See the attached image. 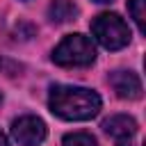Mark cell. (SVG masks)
I'll return each instance as SVG.
<instances>
[{
	"label": "cell",
	"mask_w": 146,
	"mask_h": 146,
	"mask_svg": "<svg viewBox=\"0 0 146 146\" xmlns=\"http://www.w3.org/2000/svg\"><path fill=\"white\" fill-rule=\"evenodd\" d=\"M50 112L66 119V121H87L98 114L100 110V96L94 89L84 87H68V84H55L50 89L48 98Z\"/></svg>",
	"instance_id": "6da1fadb"
},
{
	"label": "cell",
	"mask_w": 146,
	"mask_h": 146,
	"mask_svg": "<svg viewBox=\"0 0 146 146\" xmlns=\"http://www.w3.org/2000/svg\"><path fill=\"white\" fill-rule=\"evenodd\" d=\"M96 59V48L84 34L64 36L52 50V62L59 66H89Z\"/></svg>",
	"instance_id": "7a4b0ae2"
},
{
	"label": "cell",
	"mask_w": 146,
	"mask_h": 146,
	"mask_svg": "<svg viewBox=\"0 0 146 146\" xmlns=\"http://www.w3.org/2000/svg\"><path fill=\"white\" fill-rule=\"evenodd\" d=\"M91 34L107 50H119V48L128 46V41H130V27L116 14H100V16H96L91 21Z\"/></svg>",
	"instance_id": "3957f363"
},
{
	"label": "cell",
	"mask_w": 146,
	"mask_h": 146,
	"mask_svg": "<svg viewBox=\"0 0 146 146\" xmlns=\"http://www.w3.org/2000/svg\"><path fill=\"white\" fill-rule=\"evenodd\" d=\"M11 135L21 146H39L46 139V123L39 116L25 114L11 123Z\"/></svg>",
	"instance_id": "277c9868"
},
{
	"label": "cell",
	"mask_w": 146,
	"mask_h": 146,
	"mask_svg": "<svg viewBox=\"0 0 146 146\" xmlns=\"http://www.w3.org/2000/svg\"><path fill=\"white\" fill-rule=\"evenodd\" d=\"M110 87L116 91L119 98L137 100L141 96V80L132 71H114L110 73Z\"/></svg>",
	"instance_id": "5b68a950"
},
{
	"label": "cell",
	"mask_w": 146,
	"mask_h": 146,
	"mask_svg": "<svg viewBox=\"0 0 146 146\" xmlns=\"http://www.w3.org/2000/svg\"><path fill=\"white\" fill-rule=\"evenodd\" d=\"M103 130L114 139H130L137 132V121L128 114H114L103 121Z\"/></svg>",
	"instance_id": "8992f818"
},
{
	"label": "cell",
	"mask_w": 146,
	"mask_h": 146,
	"mask_svg": "<svg viewBox=\"0 0 146 146\" xmlns=\"http://www.w3.org/2000/svg\"><path fill=\"white\" fill-rule=\"evenodd\" d=\"M78 14V7L71 0H52L48 7V16L52 23H66Z\"/></svg>",
	"instance_id": "52a82bcc"
},
{
	"label": "cell",
	"mask_w": 146,
	"mask_h": 146,
	"mask_svg": "<svg viewBox=\"0 0 146 146\" xmlns=\"http://www.w3.org/2000/svg\"><path fill=\"white\" fill-rule=\"evenodd\" d=\"M62 146H98V141L89 132H71L64 137Z\"/></svg>",
	"instance_id": "ba28073f"
},
{
	"label": "cell",
	"mask_w": 146,
	"mask_h": 146,
	"mask_svg": "<svg viewBox=\"0 0 146 146\" xmlns=\"http://www.w3.org/2000/svg\"><path fill=\"white\" fill-rule=\"evenodd\" d=\"M144 7H146V0H130V5H128V9H130V14H132V18H135V23H137V27L144 32L146 30V11H144Z\"/></svg>",
	"instance_id": "9c48e42d"
},
{
	"label": "cell",
	"mask_w": 146,
	"mask_h": 146,
	"mask_svg": "<svg viewBox=\"0 0 146 146\" xmlns=\"http://www.w3.org/2000/svg\"><path fill=\"white\" fill-rule=\"evenodd\" d=\"M0 146H9V144H7V137H5L2 132H0Z\"/></svg>",
	"instance_id": "30bf717a"
},
{
	"label": "cell",
	"mask_w": 146,
	"mask_h": 146,
	"mask_svg": "<svg viewBox=\"0 0 146 146\" xmlns=\"http://www.w3.org/2000/svg\"><path fill=\"white\" fill-rule=\"evenodd\" d=\"M96 2H110V0H96Z\"/></svg>",
	"instance_id": "8fae6325"
},
{
	"label": "cell",
	"mask_w": 146,
	"mask_h": 146,
	"mask_svg": "<svg viewBox=\"0 0 146 146\" xmlns=\"http://www.w3.org/2000/svg\"><path fill=\"white\" fill-rule=\"evenodd\" d=\"M121 146H128V144H121Z\"/></svg>",
	"instance_id": "7c38bea8"
}]
</instances>
